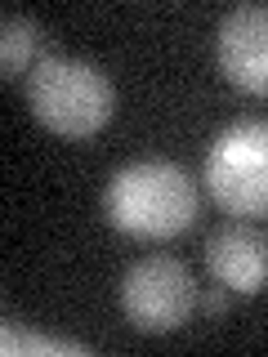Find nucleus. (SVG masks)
<instances>
[{
    "label": "nucleus",
    "instance_id": "obj_1",
    "mask_svg": "<svg viewBox=\"0 0 268 357\" xmlns=\"http://www.w3.org/2000/svg\"><path fill=\"white\" fill-rule=\"evenodd\" d=\"M103 215L126 237L170 241L197 219V183L184 165L165 161V156H139L107 178Z\"/></svg>",
    "mask_w": 268,
    "mask_h": 357
},
{
    "label": "nucleus",
    "instance_id": "obj_2",
    "mask_svg": "<svg viewBox=\"0 0 268 357\" xmlns=\"http://www.w3.org/2000/svg\"><path fill=\"white\" fill-rule=\"evenodd\" d=\"M27 107L59 139H89L117 112V85L98 63L54 50L27 76Z\"/></svg>",
    "mask_w": 268,
    "mask_h": 357
},
{
    "label": "nucleus",
    "instance_id": "obj_3",
    "mask_svg": "<svg viewBox=\"0 0 268 357\" xmlns=\"http://www.w3.org/2000/svg\"><path fill=\"white\" fill-rule=\"evenodd\" d=\"M206 192L237 219L268 215V121L241 116L215 134L201 161Z\"/></svg>",
    "mask_w": 268,
    "mask_h": 357
},
{
    "label": "nucleus",
    "instance_id": "obj_4",
    "mask_svg": "<svg viewBox=\"0 0 268 357\" xmlns=\"http://www.w3.org/2000/svg\"><path fill=\"white\" fill-rule=\"evenodd\" d=\"M121 312L134 331L143 335H165L179 331L197 312V282L184 259L174 255H143L121 273Z\"/></svg>",
    "mask_w": 268,
    "mask_h": 357
},
{
    "label": "nucleus",
    "instance_id": "obj_5",
    "mask_svg": "<svg viewBox=\"0 0 268 357\" xmlns=\"http://www.w3.org/2000/svg\"><path fill=\"white\" fill-rule=\"evenodd\" d=\"M219 72L246 94H268V5L228 9L215 36Z\"/></svg>",
    "mask_w": 268,
    "mask_h": 357
},
{
    "label": "nucleus",
    "instance_id": "obj_6",
    "mask_svg": "<svg viewBox=\"0 0 268 357\" xmlns=\"http://www.w3.org/2000/svg\"><path fill=\"white\" fill-rule=\"evenodd\" d=\"M206 268L232 295H255L268 286V237L251 219H228L206 237Z\"/></svg>",
    "mask_w": 268,
    "mask_h": 357
},
{
    "label": "nucleus",
    "instance_id": "obj_7",
    "mask_svg": "<svg viewBox=\"0 0 268 357\" xmlns=\"http://www.w3.org/2000/svg\"><path fill=\"white\" fill-rule=\"evenodd\" d=\"M50 36L36 18L27 14H5L0 22V67H5V81H18V76H31V67L40 59H50Z\"/></svg>",
    "mask_w": 268,
    "mask_h": 357
},
{
    "label": "nucleus",
    "instance_id": "obj_8",
    "mask_svg": "<svg viewBox=\"0 0 268 357\" xmlns=\"http://www.w3.org/2000/svg\"><path fill=\"white\" fill-rule=\"evenodd\" d=\"M228 304H232V290H228V286H206V290H197V312H206V317L228 312Z\"/></svg>",
    "mask_w": 268,
    "mask_h": 357
}]
</instances>
